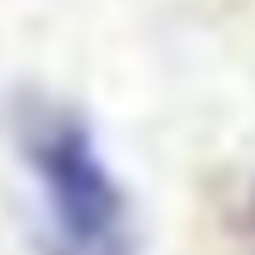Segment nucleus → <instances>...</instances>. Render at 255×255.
I'll use <instances>...</instances> for the list:
<instances>
[{
  "label": "nucleus",
  "mask_w": 255,
  "mask_h": 255,
  "mask_svg": "<svg viewBox=\"0 0 255 255\" xmlns=\"http://www.w3.org/2000/svg\"><path fill=\"white\" fill-rule=\"evenodd\" d=\"M55 255H135L130 205L95 130L70 110H35L20 130Z\"/></svg>",
  "instance_id": "f257e3e1"
}]
</instances>
